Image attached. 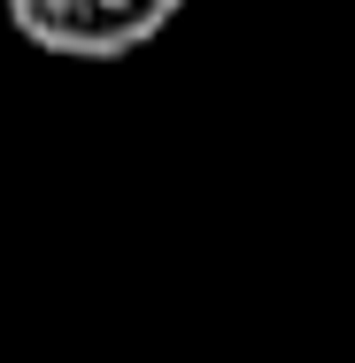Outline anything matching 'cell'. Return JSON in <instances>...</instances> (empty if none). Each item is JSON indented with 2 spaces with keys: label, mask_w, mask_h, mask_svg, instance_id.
Listing matches in <instances>:
<instances>
[{
  "label": "cell",
  "mask_w": 355,
  "mask_h": 363,
  "mask_svg": "<svg viewBox=\"0 0 355 363\" xmlns=\"http://www.w3.org/2000/svg\"><path fill=\"white\" fill-rule=\"evenodd\" d=\"M0 8L55 62H124L178 23L186 0H0Z\"/></svg>",
  "instance_id": "1"
}]
</instances>
